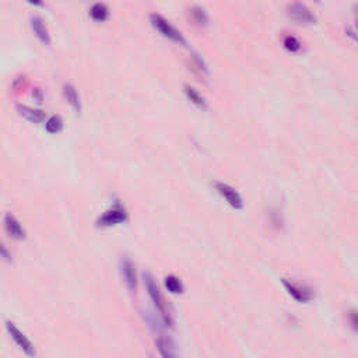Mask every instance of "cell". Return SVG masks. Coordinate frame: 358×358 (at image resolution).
Segmentation results:
<instances>
[{
	"instance_id": "6da1fadb",
	"label": "cell",
	"mask_w": 358,
	"mask_h": 358,
	"mask_svg": "<svg viewBox=\"0 0 358 358\" xmlns=\"http://www.w3.org/2000/svg\"><path fill=\"white\" fill-rule=\"evenodd\" d=\"M144 284H146L148 295H150L151 301L154 304L155 309H157V311L160 312V315H161L162 322L165 323V326H172L174 321H172V316H171V311H169L168 307H167V302L164 300L160 288L155 284L154 279H153L150 274H144Z\"/></svg>"
},
{
	"instance_id": "7a4b0ae2",
	"label": "cell",
	"mask_w": 358,
	"mask_h": 358,
	"mask_svg": "<svg viewBox=\"0 0 358 358\" xmlns=\"http://www.w3.org/2000/svg\"><path fill=\"white\" fill-rule=\"evenodd\" d=\"M150 22L162 36H165V38H168V39L176 43H182V45L185 43V38L182 36V34L168 20H165L162 15L151 14L150 15Z\"/></svg>"
},
{
	"instance_id": "3957f363",
	"label": "cell",
	"mask_w": 358,
	"mask_h": 358,
	"mask_svg": "<svg viewBox=\"0 0 358 358\" xmlns=\"http://www.w3.org/2000/svg\"><path fill=\"white\" fill-rule=\"evenodd\" d=\"M288 17L300 25H311L315 22V15L311 13L305 4L302 3H293L287 8Z\"/></svg>"
},
{
	"instance_id": "277c9868",
	"label": "cell",
	"mask_w": 358,
	"mask_h": 358,
	"mask_svg": "<svg viewBox=\"0 0 358 358\" xmlns=\"http://www.w3.org/2000/svg\"><path fill=\"white\" fill-rule=\"evenodd\" d=\"M214 188H216V190L218 192V195L223 197L231 207H234L235 210H241V209L244 207L242 196H241L234 188H231L230 185L223 182H217L214 185Z\"/></svg>"
},
{
	"instance_id": "5b68a950",
	"label": "cell",
	"mask_w": 358,
	"mask_h": 358,
	"mask_svg": "<svg viewBox=\"0 0 358 358\" xmlns=\"http://www.w3.org/2000/svg\"><path fill=\"white\" fill-rule=\"evenodd\" d=\"M6 328H7L8 335L11 336V339H13L15 343H17V346H18V347H20V349H21V350L24 351L27 356H29V357L35 356V350H34V346H32V343L29 342L28 339H27V336L22 333L21 330L15 326L14 323L6 322Z\"/></svg>"
},
{
	"instance_id": "8992f818",
	"label": "cell",
	"mask_w": 358,
	"mask_h": 358,
	"mask_svg": "<svg viewBox=\"0 0 358 358\" xmlns=\"http://www.w3.org/2000/svg\"><path fill=\"white\" fill-rule=\"evenodd\" d=\"M283 286L286 287L287 293L295 301L298 302H309L312 298H314V293L312 290L307 286H301V284H297L294 281H290L287 279L283 280Z\"/></svg>"
},
{
	"instance_id": "52a82bcc",
	"label": "cell",
	"mask_w": 358,
	"mask_h": 358,
	"mask_svg": "<svg viewBox=\"0 0 358 358\" xmlns=\"http://www.w3.org/2000/svg\"><path fill=\"white\" fill-rule=\"evenodd\" d=\"M127 220V213L126 210L122 207V206H115L112 207L111 210H108L102 216V217L98 220V225L99 227H112V225L116 224H122L125 223Z\"/></svg>"
},
{
	"instance_id": "ba28073f",
	"label": "cell",
	"mask_w": 358,
	"mask_h": 358,
	"mask_svg": "<svg viewBox=\"0 0 358 358\" xmlns=\"http://www.w3.org/2000/svg\"><path fill=\"white\" fill-rule=\"evenodd\" d=\"M120 273H122L126 287L130 291H134L137 287V274H136L134 265L127 258L120 260Z\"/></svg>"
},
{
	"instance_id": "9c48e42d",
	"label": "cell",
	"mask_w": 358,
	"mask_h": 358,
	"mask_svg": "<svg viewBox=\"0 0 358 358\" xmlns=\"http://www.w3.org/2000/svg\"><path fill=\"white\" fill-rule=\"evenodd\" d=\"M17 111L21 115L22 118L31 122V123H42L43 120L46 119V115L41 109H36V108H31L27 105H18L17 106Z\"/></svg>"
},
{
	"instance_id": "30bf717a",
	"label": "cell",
	"mask_w": 358,
	"mask_h": 358,
	"mask_svg": "<svg viewBox=\"0 0 358 358\" xmlns=\"http://www.w3.org/2000/svg\"><path fill=\"white\" fill-rule=\"evenodd\" d=\"M31 28L34 31V34L36 35V38H38L43 45H49L50 43L49 31L46 28L45 22L42 21V18H39V17H32V18H31Z\"/></svg>"
},
{
	"instance_id": "8fae6325",
	"label": "cell",
	"mask_w": 358,
	"mask_h": 358,
	"mask_svg": "<svg viewBox=\"0 0 358 358\" xmlns=\"http://www.w3.org/2000/svg\"><path fill=\"white\" fill-rule=\"evenodd\" d=\"M4 227H6V231L8 232V235H11L15 239H22L25 237V231L20 224V221L13 216V214H7L4 217Z\"/></svg>"
},
{
	"instance_id": "7c38bea8",
	"label": "cell",
	"mask_w": 358,
	"mask_h": 358,
	"mask_svg": "<svg viewBox=\"0 0 358 358\" xmlns=\"http://www.w3.org/2000/svg\"><path fill=\"white\" fill-rule=\"evenodd\" d=\"M157 347H158V351L161 354L162 357L165 358H172L178 356V351H176L175 343L165 336H160L157 339Z\"/></svg>"
},
{
	"instance_id": "4fadbf2b",
	"label": "cell",
	"mask_w": 358,
	"mask_h": 358,
	"mask_svg": "<svg viewBox=\"0 0 358 358\" xmlns=\"http://www.w3.org/2000/svg\"><path fill=\"white\" fill-rule=\"evenodd\" d=\"M63 95L64 99L70 104V106L76 111L80 112L81 111V104H80V97H78L77 90L73 84H64L63 85Z\"/></svg>"
},
{
	"instance_id": "5bb4252c",
	"label": "cell",
	"mask_w": 358,
	"mask_h": 358,
	"mask_svg": "<svg viewBox=\"0 0 358 358\" xmlns=\"http://www.w3.org/2000/svg\"><path fill=\"white\" fill-rule=\"evenodd\" d=\"M90 15L94 21L104 22L109 18V10L104 3H95L91 8H90Z\"/></svg>"
},
{
	"instance_id": "9a60e30c",
	"label": "cell",
	"mask_w": 358,
	"mask_h": 358,
	"mask_svg": "<svg viewBox=\"0 0 358 358\" xmlns=\"http://www.w3.org/2000/svg\"><path fill=\"white\" fill-rule=\"evenodd\" d=\"M185 92H186V97L189 98L190 102H193L195 105L199 106V108H202V109H206V108H207V102H206L204 97L200 94V92L197 91V90H195L193 87L185 85Z\"/></svg>"
},
{
	"instance_id": "2e32d148",
	"label": "cell",
	"mask_w": 358,
	"mask_h": 358,
	"mask_svg": "<svg viewBox=\"0 0 358 358\" xmlns=\"http://www.w3.org/2000/svg\"><path fill=\"white\" fill-rule=\"evenodd\" d=\"M45 130L50 134H57L63 130V119L59 115H53L45 122Z\"/></svg>"
},
{
	"instance_id": "e0dca14e",
	"label": "cell",
	"mask_w": 358,
	"mask_h": 358,
	"mask_svg": "<svg viewBox=\"0 0 358 358\" xmlns=\"http://www.w3.org/2000/svg\"><path fill=\"white\" fill-rule=\"evenodd\" d=\"M165 287H167V290H168L169 293H172V294H182L183 293V284L175 276L165 277Z\"/></svg>"
},
{
	"instance_id": "ac0fdd59",
	"label": "cell",
	"mask_w": 358,
	"mask_h": 358,
	"mask_svg": "<svg viewBox=\"0 0 358 358\" xmlns=\"http://www.w3.org/2000/svg\"><path fill=\"white\" fill-rule=\"evenodd\" d=\"M284 46L290 52H298L301 49V42L295 38V36H286L284 39Z\"/></svg>"
},
{
	"instance_id": "d6986e66",
	"label": "cell",
	"mask_w": 358,
	"mask_h": 358,
	"mask_svg": "<svg viewBox=\"0 0 358 358\" xmlns=\"http://www.w3.org/2000/svg\"><path fill=\"white\" fill-rule=\"evenodd\" d=\"M192 14H193L195 22H197L199 25H206L207 24V15H206V13L202 8H193Z\"/></svg>"
},
{
	"instance_id": "ffe728a7",
	"label": "cell",
	"mask_w": 358,
	"mask_h": 358,
	"mask_svg": "<svg viewBox=\"0 0 358 358\" xmlns=\"http://www.w3.org/2000/svg\"><path fill=\"white\" fill-rule=\"evenodd\" d=\"M0 258H1V259L7 260V262H10V260H11V255H10V252H8V249L6 248V246L3 245L1 242H0Z\"/></svg>"
},
{
	"instance_id": "44dd1931",
	"label": "cell",
	"mask_w": 358,
	"mask_h": 358,
	"mask_svg": "<svg viewBox=\"0 0 358 358\" xmlns=\"http://www.w3.org/2000/svg\"><path fill=\"white\" fill-rule=\"evenodd\" d=\"M349 318H350V322H351V326H353V329L356 330L357 329V314H356V311H351L350 314H349Z\"/></svg>"
},
{
	"instance_id": "7402d4cb",
	"label": "cell",
	"mask_w": 358,
	"mask_h": 358,
	"mask_svg": "<svg viewBox=\"0 0 358 358\" xmlns=\"http://www.w3.org/2000/svg\"><path fill=\"white\" fill-rule=\"evenodd\" d=\"M25 1L29 3V4H32V6H42L43 4L42 0H25Z\"/></svg>"
}]
</instances>
